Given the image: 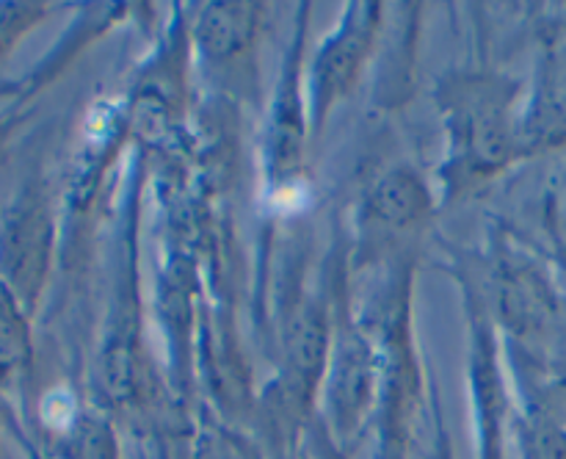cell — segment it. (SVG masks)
Segmentation results:
<instances>
[{
  "label": "cell",
  "mask_w": 566,
  "mask_h": 459,
  "mask_svg": "<svg viewBox=\"0 0 566 459\" xmlns=\"http://www.w3.org/2000/svg\"><path fill=\"white\" fill-rule=\"evenodd\" d=\"M446 122V186L468 191L523 158V114L517 88L490 72H457L437 88Z\"/></svg>",
  "instance_id": "1"
},
{
  "label": "cell",
  "mask_w": 566,
  "mask_h": 459,
  "mask_svg": "<svg viewBox=\"0 0 566 459\" xmlns=\"http://www.w3.org/2000/svg\"><path fill=\"white\" fill-rule=\"evenodd\" d=\"M53 216L39 188L28 186L0 219V280L20 307L33 310L53 258Z\"/></svg>",
  "instance_id": "2"
},
{
  "label": "cell",
  "mask_w": 566,
  "mask_h": 459,
  "mask_svg": "<svg viewBox=\"0 0 566 459\" xmlns=\"http://www.w3.org/2000/svg\"><path fill=\"white\" fill-rule=\"evenodd\" d=\"M381 382V354L359 332L346 330L335 341L324 376L326 424L335 440L348 442L374 418Z\"/></svg>",
  "instance_id": "3"
},
{
  "label": "cell",
  "mask_w": 566,
  "mask_h": 459,
  "mask_svg": "<svg viewBox=\"0 0 566 459\" xmlns=\"http://www.w3.org/2000/svg\"><path fill=\"white\" fill-rule=\"evenodd\" d=\"M415 409H418V368H415L407 343V321L392 307L385 352H381V382L374 413L379 424V459L407 457Z\"/></svg>",
  "instance_id": "4"
},
{
  "label": "cell",
  "mask_w": 566,
  "mask_h": 459,
  "mask_svg": "<svg viewBox=\"0 0 566 459\" xmlns=\"http://www.w3.org/2000/svg\"><path fill=\"white\" fill-rule=\"evenodd\" d=\"M376 22H379V6L357 3L348 6L346 17L340 20L337 31L332 33L318 50L313 64V122L324 119L326 111L346 97L348 88H354L370 48L376 39Z\"/></svg>",
  "instance_id": "5"
},
{
  "label": "cell",
  "mask_w": 566,
  "mask_h": 459,
  "mask_svg": "<svg viewBox=\"0 0 566 459\" xmlns=\"http://www.w3.org/2000/svg\"><path fill=\"white\" fill-rule=\"evenodd\" d=\"M470 393L479 431V459H503L509 396L497 365L495 332L484 307H470Z\"/></svg>",
  "instance_id": "6"
},
{
  "label": "cell",
  "mask_w": 566,
  "mask_h": 459,
  "mask_svg": "<svg viewBox=\"0 0 566 459\" xmlns=\"http://www.w3.org/2000/svg\"><path fill=\"white\" fill-rule=\"evenodd\" d=\"M329 321L318 304H298L287 315L285 326V382H282V404L287 413H304L324 385L329 365Z\"/></svg>",
  "instance_id": "7"
},
{
  "label": "cell",
  "mask_w": 566,
  "mask_h": 459,
  "mask_svg": "<svg viewBox=\"0 0 566 459\" xmlns=\"http://www.w3.org/2000/svg\"><path fill=\"white\" fill-rule=\"evenodd\" d=\"M431 213V194L426 182L407 166L390 169L370 186L363 216L376 236H407Z\"/></svg>",
  "instance_id": "8"
},
{
  "label": "cell",
  "mask_w": 566,
  "mask_h": 459,
  "mask_svg": "<svg viewBox=\"0 0 566 459\" xmlns=\"http://www.w3.org/2000/svg\"><path fill=\"white\" fill-rule=\"evenodd\" d=\"M566 144V50L547 55L534 97L523 111L525 155Z\"/></svg>",
  "instance_id": "9"
},
{
  "label": "cell",
  "mask_w": 566,
  "mask_h": 459,
  "mask_svg": "<svg viewBox=\"0 0 566 459\" xmlns=\"http://www.w3.org/2000/svg\"><path fill=\"white\" fill-rule=\"evenodd\" d=\"M280 100L274 105V119H271L269 136V160L271 175L280 180H291L302 166L304 155V136H307V114L302 105V92H298V66L293 61L285 70Z\"/></svg>",
  "instance_id": "10"
},
{
  "label": "cell",
  "mask_w": 566,
  "mask_h": 459,
  "mask_svg": "<svg viewBox=\"0 0 566 459\" xmlns=\"http://www.w3.org/2000/svg\"><path fill=\"white\" fill-rule=\"evenodd\" d=\"M497 304L503 319L525 335L542 332L556 315L551 291L528 265H503L497 271Z\"/></svg>",
  "instance_id": "11"
},
{
  "label": "cell",
  "mask_w": 566,
  "mask_h": 459,
  "mask_svg": "<svg viewBox=\"0 0 566 459\" xmlns=\"http://www.w3.org/2000/svg\"><path fill=\"white\" fill-rule=\"evenodd\" d=\"M258 17L260 11L254 3H210L199 14L193 36L210 59H235L252 44Z\"/></svg>",
  "instance_id": "12"
},
{
  "label": "cell",
  "mask_w": 566,
  "mask_h": 459,
  "mask_svg": "<svg viewBox=\"0 0 566 459\" xmlns=\"http://www.w3.org/2000/svg\"><path fill=\"white\" fill-rule=\"evenodd\" d=\"M31 365V332L25 310L0 285V382H11Z\"/></svg>",
  "instance_id": "13"
},
{
  "label": "cell",
  "mask_w": 566,
  "mask_h": 459,
  "mask_svg": "<svg viewBox=\"0 0 566 459\" xmlns=\"http://www.w3.org/2000/svg\"><path fill=\"white\" fill-rule=\"evenodd\" d=\"M523 459H566V429L547 409L531 407L520 426Z\"/></svg>",
  "instance_id": "14"
},
{
  "label": "cell",
  "mask_w": 566,
  "mask_h": 459,
  "mask_svg": "<svg viewBox=\"0 0 566 459\" xmlns=\"http://www.w3.org/2000/svg\"><path fill=\"white\" fill-rule=\"evenodd\" d=\"M114 437L111 426L103 420H83L72 442V459H114Z\"/></svg>",
  "instance_id": "15"
},
{
  "label": "cell",
  "mask_w": 566,
  "mask_h": 459,
  "mask_svg": "<svg viewBox=\"0 0 566 459\" xmlns=\"http://www.w3.org/2000/svg\"><path fill=\"white\" fill-rule=\"evenodd\" d=\"M42 6L31 3H3L0 6V55L14 48L17 39L42 17Z\"/></svg>",
  "instance_id": "16"
},
{
  "label": "cell",
  "mask_w": 566,
  "mask_h": 459,
  "mask_svg": "<svg viewBox=\"0 0 566 459\" xmlns=\"http://www.w3.org/2000/svg\"><path fill=\"white\" fill-rule=\"evenodd\" d=\"M3 142H6V133L3 127H0V158H3Z\"/></svg>",
  "instance_id": "17"
}]
</instances>
